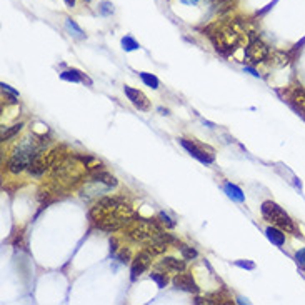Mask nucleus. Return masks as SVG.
<instances>
[{
    "label": "nucleus",
    "instance_id": "obj_25",
    "mask_svg": "<svg viewBox=\"0 0 305 305\" xmlns=\"http://www.w3.org/2000/svg\"><path fill=\"white\" fill-rule=\"evenodd\" d=\"M65 3H67L68 7H74L75 5V0H65Z\"/></svg>",
    "mask_w": 305,
    "mask_h": 305
},
{
    "label": "nucleus",
    "instance_id": "obj_1",
    "mask_svg": "<svg viewBox=\"0 0 305 305\" xmlns=\"http://www.w3.org/2000/svg\"><path fill=\"white\" fill-rule=\"evenodd\" d=\"M132 207L122 197H104L92 209L90 217L97 229L105 232H115L129 222Z\"/></svg>",
    "mask_w": 305,
    "mask_h": 305
},
{
    "label": "nucleus",
    "instance_id": "obj_5",
    "mask_svg": "<svg viewBox=\"0 0 305 305\" xmlns=\"http://www.w3.org/2000/svg\"><path fill=\"white\" fill-rule=\"evenodd\" d=\"M152 255H153L152 252L147 249L139 252V254L135 255V259H133V262H132V268H130V279L137 280L139 275H142L147 270L150 262H152Z\"/></svg>",
    "mask_w": 305,
    "mask_h": 305
},
{
    "label": "nucleus",
    "instance_id": "obj_6",
    "mask_svg": "<svg viewBox=\"0 0 305 305\" xmlns=\"http://www.w3.org/2000/svg\"><path fill=\"white\" fill-rule=\"evenodd\" d=\"M172 283L178 290L190 292V294H198V285L195 283L192 274H189V272H185V270L180 272V274H175V277L172 279Z\"/></svg>",
    "mask_w": 305,
    "mask_h": 305
},
{
    "label": "nucleus",
    "instance_id": "obj_26",
    "mask_svg": "<svg viewBox=\"0 0 305 305\" xmlns=\"http://www.w3.org/2000/svg\"><path fill=\"white\" fill-rule=\"evenodd\" d=\"M84 2H90V0H84Z\"/></svg>",
    "mask_w": 305,
    "mask_h": 305
},
{
    "label": "nucleus",
    "instance_id": "obj_11",
    "mask_svg": "<svg viewBox=\"0 0 305 305\" xmlns=\"http://www.w3.org/2000/svg\"><path fill=\"white\" fill-rule=\"evenodd\" d=\"M223 189H225L227 195H229L232 200H237V202H243V200H245V197H243V192H242L240 189H239L237 185L225 184V187H223Z\"/></svg>",
    "mask_w": 305,
    "mask_h": 305
},
{
    "label": "nucleus",
    "instance_id": "obj_12",
    "mask_svg": "<svg viewBox=\"0 0 305 305\" xmlns=\"http://www.w3.org/2000/svg\"><path fill=\"white\" fill-rule=\"evenodd\" d=\"M150 279L153 280V282H157V285L160 288H164L167 285V282H169V277H167V272H152L150 274Z\"/></svg>",
    "mask_w": 305,
    "mask_h": 305
},
{
    "label": "nucleus",
    "instance_id": "obj_23",
    "mask_svg": "<svg viewBox=\"0 0 305 305\" xmlns=\"http://www.w3.org/2000/svg\"><path fill=\"white\" fill-rule=\"evenodd\" d=\"M237 265H239V267H243V268H250V270L255 267L254 263H249V262H237Z\"/></svg>",
    "mask_w": 305,
    "mask_h": 305
},
{
    "label": "nucleus",
    "instance_id": "obj_13",
    "mask_svg": "<svg viewBox=\"0 0 305 305\" xmlns=\"http://www.w3.org/2000/svg\"><path fill=\"white\" fill-rule=\"evenodd\" d=\"M140 79L144 80V84H145V85H149V87L158 88V79H157L155 75L147 74V72H142V74H140Z\"/></svg>",
    "mask_w": 305,
    "mask_h": 305
},
{
    "label": "nucleus",
    "instance_id": "obj_9",
    "mask_svg": "<svg viewBox=\"0 0 305 305\" xmlns=\"http://www.w3.org/2000/svg\"><path fill=\"white\" fill-rule=\"evenodd\" d=\"M158 267L162 270H165L167 274H180V272L185 270V262L184 260H178L174 257H165L158 262Z\"/></svg>",
    "mask_w": 305,
    "mask_h": 305
},
{
    "label": "nucleus",
    "instance_id": "obj_16",
    "mask_svg": "<svg viewBox=\"0 0 305 305\" xmlns=\"http://www.w3.org/2000/svg\"><path fill=\"white\" fill-rule=\"evenodd\" d=\"M22 127H23V124H17V125H14V127H12V129H9V130H3V133H2V140L5 142V140L12 139V137H14L15 133H17V132H20V130H22Z\"/></svg>",
    "mask_w": 305,
    "mask_h": 305
},
{
    "label": "nucleus",
    "instance_id": "obj_15",
    "mask_svg": "<svg viewBox=\"0 0 305 305\" xmlns=\"http://www.w3.org/2000/svg\"><path fill=\"white\" fill-rule=\"evenodd\" d=\"M62 79L64 80H72V82H82L84 77L80 75L79 70H68V72H64L62 74Z\"/></svg>",
    "mask_w": 305,
    "mask_h": 305
},
{
    "label": "nucleus",
    "instance_id": "obj_18",
    "mask_svg": "<svg viewBox=\"0 0 305 305\" xmlns=\"http://www.w3.org/2000/svg\"><path fill=\"white\" fill-rule=\"evenodd\" d=\"M65 23H67V27L70 28V30H74V32H75V35H77V37H79V39H84V37H85L84 32H82V28L77 25V23H75L72 19H67V20H65Z\"/></svg>",
    "mask_w": 305,
    "mask_h": 305
},
{
    "label": "nucleus",
    "instance_id": "obj_7",
    "mask_svg": "<svg viewBox=\"0 0 305 305\" xmlns=\"http://www.w3.org/2000/svg\"><path fill=\"white\" fill-rule=\"evenodd\" d=\"M180 145L187 150V152L190 153V155L195 157L197 160L203 162V164H212V162H214V155H212V153H207L205 150L198 147V145L195 144L194 140L180 139Z\"/></svg>",
    "mask_w": 305,
    "mask_h": 305
},
{
    "label": "nucleus",
    "instance_id": "obj_8",
    "mask_svg": "<svg viewBox=\"0 0 305 305\" xmlns=\"http://www.w3.org/2000/svg\"><path fill=\"white\" fill-rule=\"evenodd\" d=\"M124 92H125V95L129 97V100L132 102V104L135 105L139 110H149V109H150L149 99L145 97L144 92L139 90V88H132V87H129V85H125Z\"/></svg>",
    "mask_w": 305,
    "mask_h": 305
},
{
    "label": "nucleus",
    "instance_id": "obj_17",
    "mask_svg": "<svg viewBox=\"0 0 305 305\" xmlns=\"http://www.w3.org/2000/svg\"><path fill=\"white\" fill-rule=\"evenodd\" d=\"M122 45H124V48H125V50H127V52H130V50H137V48H139V44H137L132 37H124V39H122Z\"/></svg>",
    "mask_w": 305,
    "mask_h": 305
},
{
    "label": "nucleus",
    "instance_id": "obj_2",
    "mask_svg": "<svg viewBox=\"0 0 305 305\" xmlns=\"http://www.w3.org/2000/svg\"><path fill=\"white\" fill-rule=\"evenodd\" d=\"M262 215L265 220H268L272 223V225L279 227V229H282L283 232H287V234H292V235H300V230L297 229V225L294 222H292V218L288 217V215L283 212L282 209L277 205L275 202L272 200H267L262 203Z\"/></svg>",
    "mask_w": 305,
    "mask_h": 305
},
{
    "label": "nucleus",
    "instance_id": "obj_3",
    "mask_svg": "<svg viewBox=\"0 0 305 305\" xmlns=\"http://www.w3.org/2000/svg\"><path fill=\"white\" fill-rule=\"evenodd\" d=\"M35 153H37V149L34 147V142L28 139H23L20 142L19 147L15 149V152L12 153L7 167H9V170L12 174L23 172L25 169H28V165H30L32 158L35 157Z\"/></svg>",
    "mask_w": 305,
    "mask_h": 305
},
{
    "label": "nucleus",
    "instance_id": "obj_20",
    "mask_svg": "<svg viewBox=\"0 0 305 305\" xmlns=\"http://www.w3.org/2000/svg\"><path fill=\"white\" fill-rule=\"evenodd\" d=\"M99 10H100L102 15H110V14H113V5L110 2H102Z\"/></svg>",
    "mask_w": 305,
    "mask_h": 305
},
{
    "label": "nucleus",
    "instance_id": "obj_10",
    "mask_svg": "<svg viewBox=\"0 0 305 305\" xmlns=\"http://www.w3.org/2000/svg\"><path fill=\"white\" fill-rule=\"evenodd\" d=\"M268 240H270L272 243H275L277 247H282L283 243H285V232H283L282 229H279V227L272 225V227H267L265 230Z\"/></svg>",
    "mask_w": 305,
    "mask_h": 305
},
{
    "label": "nucleus",
    "instance_id": "obj_4",
    "mask_svg": "<svg viewBox=\"0 0 305 305\" xmlns=\"http://www.w3.org/2000/svg\"><path fill=\"white\" fill-rule=\"evenodd\" d=\"M249 44L245 48V59L249 60L252 65H257L267 59L270 55V50L265 44L260 40L259 35H255V32H249Z\"/></svg>",
    "mask_w": 305,
    "mask_h": 305
},
{
    "label": "nucleus",
    "instance_id": "obj_22",
    "mask_svg": "<svg viewBox=\"0 0 305 305\" xmlns=\"http://www.w3.org/2000/svg\"><path fill=\"white\" fill-rule=\"evenodd\" d=\"M160 218H162V222H164V223H167V225H169V227H174V225H175V223H174V222H170L169 215H165V214H160Z\"/></svg>",
    "mask_w": 305,
    "mask_h": 305
},
{
    "label": "nucleus",
    "instance_id": "obj_21",
    "mask_svg": "<svg viewBox=\"0 0 305 305\" xmlns=\"http://www.w3.org/2000/svg\"><path fill=\"white\" fill-rule=\"evenodd\" d=\"M117 259H119L120 262H129V260H130V252L124 249L119 255H117Z\"/></svg>",
    "mask_w": 305,
    "mask_h": 305
},
{
    "label": "nucleus",
    "instance_id": "obj_19",
    "mask_svg": "<svg viewBox=\"0 0 305 305\" xmlns=\"http://www.w3.org/2000/svg\"><path fill=\"white\" fill-rule=\"evenodd\" d=\"M295 262H297V265L302 268V270H305V249H300L295 254Z\"/></svg>",
    "mask_w": 305,
    "mask_h": 305
},
{
    "label": "nucleus",
    "instance_id": "obj_24",
    "mask_svg": "<svg viewBox=\"0 0 305 305\" xmlns=\"http://www.w3.org/2000/svg\"><path fill=\"white\" fill-rule=\"evenodd\" d=\"M187 5H195V3H198V0H182Z\"/></svg>",
    "mask_w": 305,
    "mask_h": 305
},
{
    "label": "nucleus",
    "instance_id": "obj_14",
    "mask_svg": "<svg viewBox=\"0 0 305 305\" xmlns=\"http://www.w3.org/2000/svg\"><path fill=\"white\" fill-rule=\"evenodd\" d=\"M180 254L185 260H192V259L197 257L198 252L195 249H192V247H189V245H180Z\"/></svg>",
    "mask_w": 305,
    "mask_h": 305
}]
</instances>
